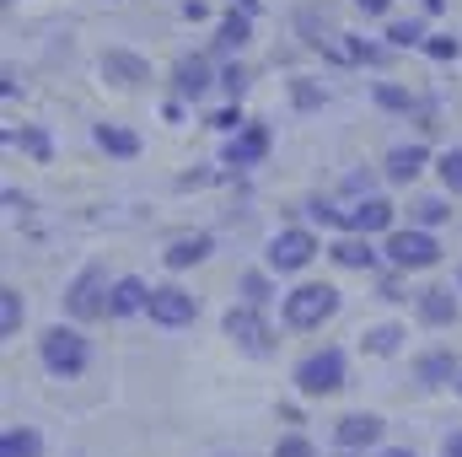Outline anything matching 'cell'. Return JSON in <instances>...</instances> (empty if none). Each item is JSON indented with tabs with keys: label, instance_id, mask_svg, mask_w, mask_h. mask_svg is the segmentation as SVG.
Masks as SVG:
<instances>
[{
	"label": "cell",
	"instance_id": "25",
	"mask_svg": "<svg viewBox=\"0 0 462 457\" xmlns=\"http://www.w3.org/2000/svg\"><path fill=\"white\" fill-rule=\"evenodd\" d=\"M403 340H409V329H403V323H371V329L360 334V350L387 360V355H398V350H403Z\"/></svg>",
	"mask_w": 462,
	"mask_h": 457
},
{
	"label": "cell",
	"instance_id": "22",
	"mask_svg": "<svg viewBox=\"0 0 462 457\" xmlns=\"http://www.w3.org/2000/svg\"><path fill=\"white\" fill-rule=\"evenodd\" d=\"M398 49L393 43H371V38H360V33H339V60L345 65H387Z\"/></svg>",
	"mask_w": 462,
	"mask_h": 457
},
{
	"label": "cell",
	"instance_id": "39",
	"mask_svg": "<svg viewBox=\"0 0 462 457\" xmlns=\"http://www.w3.org/2000/svg\"><path fill=\"white\" fill-rule=\"evenodd\" d=\"M360 16H393V0H355Z\"/></svg>",
	"mask_w": 462,
	"mask_h": 457
},
{
	"label": "cell",
	"instance_id": "9",
	"mask_svg": "<svg viewBox=\"0 0 462 457\" xmlns=\"http://www.w3.org/2000/svg\"><path fill=\"white\" fill-rule=\"evenodd\" d=\"M210 92H221V70L210 65V54H183V60L172 65V98L205 103Z\"/></svg>",
	"mask_w": 462,
	"mask_h": 457
},
{
	"label": "cell",
	"instance_id": "36",
	"mask_svg": "<svg viewBox=\"0 0 462 457\" xmlns=\"http://www.w3.org/2000/svg\"><path fill=\"white\" fill-rule=\"evenodd\" d=\"M269 457H318V447H312V436L291 431V436H280V442H274V452H269Z\"/></svg>",
	"mask_w": 462,
	"mask_h": 457
},
{
	"label": "cell",
	"instance_id": "18",
	"mask_svg": "<svg viewBox=\"0 0 462 457\" xmlns=\"http://www.w3.org/2000/svg\"><path fill=\"white\" fill-rule=\"evenodd\" d=\"M210 253H216V237H210V231H189V237H172V242H167L162 264L178 275V269H194V264H205Z\"/></svg>",
	"mask_w": 462,
	"mask_h": 457
},
{
	"label": "cell",
	"instance_id": "29",
	"mask_svg": "<svg viewBox=\"0 0 462 457\" xmlns=\"http://www.w3.org/2000/svg\"><path fill=\"white\" fill-rule=\"evenodd\" d=\"M409 221H414V227H447V221H452V205H447V200H436V194H425V200H414V205H409Z\"/></svg>",
	"mask_w": 462,
	"mask_h": 457
},
{
	"label": "cell",
	"instance_id": "16",
	"mask_svg": "<svg viewBox=\"0 0 462 457\" xmlns=\"http://www.w3.org/2000/svg\"><path fill=\"white\" fill-rule=\"evenodd\" d=\"M462 371V360L452 350H425V355H414V387L420 393H441V387H452Z\"/></svg>",
	"mask_w": 462,
	"mask_h": 457
},
{
	"label": "cell",
	"instance_id": "5",
	"mask_svg": "<svg viewBox=\"0 0 462 457\" xmlns=\"http://www.w3.org/2000/svg\"><path fill=\"white\" fill-rule=\"evenodd\" d=\"M221 334H226L242 355H253V360H269L274 350H280V334L269 329V318H263V307H253V302H236L226 307V318H221Z\"/></svg>",
	"mask_w": 462,
	"mask_h": 457
},
{
	"label": "cell",
	"instance_id": "45",
	"mask_svg": "<svg viewBox=\"0 0 462 457\" xmlns=\"http://www.w3.org/2000/svg\"><path fill=\"white\" fill-rule=\"evenodd\" d=\"M376 457H420V452H409V447H382Z\"/></svg>",
	"mask_w": 462,
	"mask_h": 457
},
{
	"label": "cell",
	"instance_id": "46",
	"mask_svg": "<svg viewBox=\"0 0 462 457\" xmlns=\"http://www.w3.org/2000/svg\"><path fill=\"white\" fill-rule=\"evenodd\" d=\"M441 5H447V0H425V11H430V16H436V11H441Z\"/></svg>",
	"mask_w": 462,
	"mask_h": 457
},
{
	"label": "cell",
	"instance_id": "8",
	"mask_svg": "<svg viewBox=\"0 0 462 457\" xmlns=\"http://www.w3.org/2000/svg\"><path fill=\"white\" fill-rule=\"evenodd\" d=\"M269 151H274V129H269L263 118H247L236 135H226V145H221V167H231V173H253V167L269 162Z\"/></svg>",
	"mask_w": 462,
	"mask_h": 457
},
{
	"label": "cell",
	"instance_id": "4",
	"mask_svg": "<svg viewBox=\"0 0 462 457\" xmlns=\"http://www.w3.org/2000/svg\"><path fill=\"white\" fill-rule=\"evenodd\" d=\"M382 253H387V264L393 269H403V275H420V269H436L441 264V242H436V231L430 227H393L382 237Z\"/></svg>",
	"mask_w": 462,
	"mask_h": 457
},
{
	"label": "cell",
	"instance_id": "48",
	"mask_svg": "<svg viewBox=\"0 0 462 457\" xmlns=\"http://www.w3.org/2000/svg\"><path fill=\"white\" fill-rule=\"evenodd\" d=\"M452 393H457V398H462V371H457V382H452Z\"/></svg>",
	"mask_w": 462,
	"mask_h": 457
},
{
	"label": "cell",
	"instance_id": "3",
	"mask_svg": "<svg viewBox=\"0 0 462 457\" xmlns=\"http://www.w3.org/2000/svg\"><path fill=\"white\" fill-rule=\"evenodd\" d=\"M291 382H296V393H301V398H334V393H345V387H349V360H345V350H339V344L307 350V355L296 360Z\"/></svg>",
	"mask_w": 462,
	"mask_h": 457
},
{
	"label": "cell",
	"instance_id": "1",
	"mask_svg": "<svg viewBox=\"0 0 462 457\" xmlns=\"http://www.w3.org/2000/svg\"><path fill=\"white\" fill-rule=\"evenodd\" d=\"M339 307H345L339 285H328V280H301V285L280 302V318H285V329L312 334V329L334 323V318H339Z\"/></svg>",
	"mask_w": 462,
	"mask_h": 457
},
{
	"label": "cell",
	"instance_id": "13",
	"mask_svg": "<svg viewBox=\"0 0 462 457\" xmlns=\"http://www.w3.org/2000/svg\"><path fill=\"white\" fill-rule=\"evenodd\" d=\"M414 312H420L425 329H452L462 318V291L457 285H425V291L414 296Z\"/></svg>",
	"mask_w": 462,
	"mask_h": 457
},
{
	"label": "cell",
	"instance_id": "34",
	"mask_svg": "<svg viewBox=\"0 0 462 457\" xmlns=\"http://www.w3.org/2000/svg\"><path fill=\"white\" fill-rule=\"evenodd\" d=\"M247 81H253V76H247V65H242V60L221 65V98H226V103H242V98H247Z\"/></svg>",
	"mask_w": 462,
	"mask_h": 457
},
{
	"label": "cell",
	"instance_id": "31",
	"mask_svg": "<svg viewBox=\"0 0 462 457\" xmlns=\"http://www.w3.org/2000/svg\"><path fill=\"white\" fill-rule=\"evenodd\" d=\"M291 103H296L301 114H312V108H323V103H328V92H323V81L296 76V81H291Z\"/></svg>",
	"mask_w": 462,
	"mask_h": 457
},
{
	"label": "cell",
	"instance_id": "38",
	"mask_svg": "<svg viewBox=\"0 0 462 457\" xmlns=\"http://www.w3.org/2000/svg\"><path fill=\"white\" fill-rule=\"evenodd\" d=\"M247 118H242V103H226V108H216L210 114V129H221V135H236Z\"/></svg>",
	"mask_w": 462,
	"mask_h": 457
},
{
	"label": "cell",
	"instance_id": "12",
	"mask_svg": "<svg viewBox=\"0 0 462 457\" xmlns=\"http://www.w3.org/2000/svg\"><path fill=\"white\" fill-rule=\"evenodd\" d=\"M328 258H334L339 269H365V275L387 269V253H382L371 237H360V231H339V237L328 242Z\"/></svg>",
	"mask_w": 462,
	"mask_h": 457
},
{
	"label": "cell",
	"instance_id": "20",
	"mask_svg": "<svg viewBox=\"0 0 462 457\" xmlns=\"http://www.w3.org/2000/svg\"><path fill=\"white\" fill-rule=\"evenodd\" d=\"M92 140H97V151H108V156H118V162H134V156H140V135L124 129V124H108V118L92 124Z\"/></svg>",
	"mask_w": 462,
	"mask_h": 457
},
{
	"label": "cell",
	"instance_id": "26",
	"mask_svg": "<svg viewBox=\"0 0 462 457\" xmlns=\"http://www.w3.org/2000/svg\"><path fill=\"white\" fill-rule=\"evenodd\" d=\"M236 296L242 302H253V307H269L280 291H274V269L263 264V269H247V275H236Z\"/></svg>",
	"mask_w": 462,
	"mask_h": 457
},
{
	"label": "cell",
	"instance_id": "33",
	"mask_svg": "<svg viewBox=\"0 0 462 457\" xmlns=\"http://www.w3.org/2000/svg\"><path fill=\"white\" fill-rule=\"evenodd\" d=\"M436 178H441L447 194H462V145H452V151L436 156Z\"/></svg>",
	"mask_w": 462,
	"mask_h": 457
},
{
	"label": "cell",
	"instance_id": "7",
	"mask_svg": "<svg viewBox=\"0 0 462 457\" xmlns=\"http://www.w3.org/2000/svg\"><path fill=\"white\" fill-rule=\"evenodd\" d=\"M318 253H323V242H318L312 227H280L263 242V264H269L274 275H301Z\"/></svg>",
	"mask_w": 462,
	"mask_h": 457
},
{
	"label": "cell",
	"instance_id": "21",
	"mask_svg": "<svg viewBox=\"0 0 462 457\" xmlns=\"http://www.w3.org/2000/svg\"><path fill=\"white\" fill-rule=\"evenodd\" d=\"M247 43H253V16L242 5H231L221 16V27H216V54H242Z\"/></svg>",
	"mask_w": 462,
	"mask_h": 457
},
{
	"label": "cell",
	"instance_id": "23",
	"mask_svg": "<svg viewBox=\"0 0 462 457\" xmlns=\"http://www.w3.org/2000/svg\"><path fill=\"white\" fill-rule=\"evenodd\" d=\"M371 103L387 108V114H425V98L414 87H398V81H376L371 87Z\"/></svg>",
	"mask_w": 462,
	"mask_h": 457
},
{
	"label": "cell",
	"instance_id": "24",
	"mask_svg": "<svg viewBox=\"0 0 462 457\" xmlns=\"http://www.w3.org/2000/svg\"><path fill=\"white\" fill-rule=\"evenodd\" d=\"M5 145H16L22 156L32 162H54V135L43 124H22V129H5Z\"/></svg>",
	"mask_w": 462,
	"mask_h": 457
},
{
	"label": "cell",
	"instance_id": "42",
	"mask_svg": "<svg viewBox=\"0 0 462 457\" xmlns=\"http://www.w3.org/2000/svg\"><path fill=\"white\" fill-rule=\"evenodd\" d=\"M16 92H22V81H16V70H0V98H5V103H11V98H16Z\"/></svg>",
	"mask_w": 462,
	"mask_h": 457
},
{
	"label": "cell",
	"instance_id": "30",
	"mask_svg": "<svg viewBox=\"0 0 462 457\" xmlns=\"http://www.w3.org/2000/svg\"><path fill=\"white\" fill-rule=\"evenodd\" d=\"M22 318H27V307H22V291H16V285H0V334L11 340V334L22 329Z\"/></svg>",
	"mask_w": 462,
	"mask_h": 457
},
{
	"label": "cell",
	"instance_id": "15",
	"mask_svg": "<svg viewBox=\"0 0 462 457\" xmlns=\"http://www.w3.org/2000/svg\"><path fill=\"white\" fill-rule=\"evenodd\" d=\"M425 167H430V145H425V140H403V145H393V151L382 156V178L398 183V189H409Z\"/></svg>",
	"mask_w": 462,
	"mask_h": 457
},
{
	"label": "cell",
	"instance_id": "6",
	"mask_svg": "<svg viewBox=\"0 0 462 457\" xmlns=\"http://www.w3.org/2000/svg\"><path fill=\"white\" fill-rule=\"evenodd\" d=\"M108 291H114L108 269H103V264H81L76 280L65 285V318H76V323H97V318H108Z\"/></svg>",
	"mask_w": 462,
	"mask_h": 457
},
{
	"label": "cell",
	"instance_id": "11",
	"mask_svg": "<svg viewBox=\"0 0 462 457\" xmlns=\"http://www.w3.org/2000/svg\"><path fill=\"white\" fill-rule=\"evenodd\" d=\"M398 227V205L387 194H360L345 205V231H360V237H387Z\"/></svg>",
	"mask_w": 462,
	"mask_h": 457
},
{
	"label": "cell",
	"instance_id": "44",
	"mask_svg": "<svg viewBox=\"0 0 462 457\" xmlns=\"http://www.w3.org/2000/svg\"><path fill=\"white\" fill-rule=\"evenodd\" d=\"M236 5H242V11H247L253 22H258V11H263V0H236Z\"/></svg>",
	"mask_w": 462,
	"mask_h": 457
},
{
	"label": "cell",
	"instance_id": "43",
	"mask_svg": "<svg viewBox=\"0 0 462 457\" xmlns=\"http://www.w3.org/2000/svg\"><path fill=\"white\" fill-rule=\"evenodd\" d=\"M441 457H462V431H452V436L441 442Z\"/></svg>",
	"mask_w": 462,
	"mask_h": 457
},
{
	"label": "cell",
	"instance_id": "28",
	"mask_svg": "<svg viewBox=\"0 0 462 457\" xmlns=\"http://www.w3.org/2000/svg\"><path fill=\"white\" fill-rule=\"evenodd\" d=\"M0 457H43V436L32 425H11L0 436Z\"/></svg>",
	"mask_w": 462,
	"mask_h": 457
},
{
	"label": "cell",
	"instance_id": "27",
	"mask_svg": "<svg viewBox=\"0 0 462 457\" xmlns=\"http://www.w3.org/2000/svg\"><path fill=\"white\" fill-rule=\"evenodd\" d=\"M393 49H420L430 33H425V16H387V33H382Z\"/></svg>",
	"mask_w": 462,
	"mask_h": 457
},
{
	"label": "cell",
	"instance_id": "32",
	"mask_svg": "<svg viewBox=\"0 0 462 457\" xmlns=\"http://www.w3.org/2000/svg\"><path fill=\"white\" fill-rule=\"evenodd\" d=\"M301 210H307V221H312V227H334V231H345V210H339L334 200H323V194H312V200H307Z\"/></svg>",
	"mask_w": 462,
	"mask_h": 457
},
{
	"label": "cell",
	"instance_id": "40",
	"mask_svg": "<svg viewBox=\"0 0 462 457\" xmlns=\"http://www.w3.org/2000/svg\"><path fill=\"white\" fill-rule=\"evenodd\" d=\"M178 11H183V22H205V16H210V5H205V0H183Z\"/></svg>",
	"mask_w": 462,
	"mask_h": 457
},
{
	"label": "cell",
	"instance_id": "35",
	"mask_svg": "<svg viewBox=\"0 0 462 457\" xmlns=\"http://www.w3.org/2000/svg\"><path fill=\"white\" fill-rule=\"evenodd\" d=\"M430 60H441V65H452V60H462V38H452V33H430L425 43H420Z\"/></svg>",
	"mask_w": 462,
	"mask_h": 457
},
{
	"label": "cell",
	"instance_id": "14",
	"mask_svg": "<svg viewBox=\"0 0 462 457\" xmlns=\"http://www.w3.org/2000/svg\"><path fill=\"white\" fill-rule=\"evenodd\" d=\"M382 431H387V420H382V415L355 409V415H345V420H334V447H339V452H365V447H376V442H382Z\"/></svg>",
	"mask_w": 462,
	"mask_h": 457
},
{
	"label": "cell",
	"instance_id": "17",
	"mask_svg": "<svg viewBox=\"0 0 462 457\" xmlns=\"http://www.w3.org/2000/svg\"><path fill=\"white\" fill-rule=\"evenodd\" d=\"M97 70H103V81H114L124 92H134V87L151 81V60H140L134 49H108V54L97 60Z\"/></svg>",
	"mask_w": 462,
	"mask_h": 457
},
{
	"label": "cell",
	"instance_id": "41",
	"mask_svg": "<svg viewBox=\"0 0 462 457\" xmlns=\"http://www.w3.org/2000/svg\"><path fill=\"white\" fill-rule=\"evenodd\" d=\"M345 194H355V200H360V194H376V189H371V173H355L345 183Z\"/></svg>",
	"mask_w": 462,
	"mask_h": 457
},
{
	"label": "cell",
	"instance_id": "19",
	"mask_svg": "<svg viewBox=\"0 0 462 457\" xmlns=\"http://www.w3.org/2000/svg\"><path fill=\"white\" fill-rule=\"evenodd\" d=\"M151 302V285L140 275H118L114 291H108V318H140Z\"/></svg>",
	"mask_w": 462,
	"mask_h": 457
},
{
	"label": "cell",
	"instance_id": "2",
	"mask_svg": "<svg viewBox=\"0 0 462 457\" xmlns=\"http://www.w3.org/2000/svg\"><path fill=\"white\" fill-rule=\"evenodd\" d=\"M38 360H43L49 377L76 382V377L92 366V340L81 334L76 318H70V323H54V329H43V340H38Z\"/></svg>",
	"mask_w": 462,
	"mask_h": 457
},
{
	"label": "cell",
	"instance_id": "47",
	"mask_svg": "<svg viewBox=\"0 0 462 457\" xmlns=\"http://www.w3.org/2000/svg\"><path fill=\"white\" fill-rule=\"evenodd\" d=\"M452 285H457V291H462V264H457V269H452Z\"/></svg>",
	"mask_w": 462,
	"mask_h": 457
},
{
	"label": "cell",
	"instance_id": "10",
	"mask_svg": "<svg viewBox=\"0 0 462 457\" xmlns=\"http://www.w3.org/2000/svg\"><path fill=\"white\" fill-rule=\"evenodd\" d=\"M145 318L162 323V329H189L199 318V296L183 291V285H151V302H145Z\"/></svg>",
	"mask_w": 462,
	"mask_h": 457
},
{
	"label": "cell",
	"instance_id": "37",
	"mask_svg": "<svg viewBox=\"0 0 462 457\" xmlns=\"http://www.w3.org/2000/svg\"><path fill=\"white\" fill-rule=\"evenodd\" d=\"M376 296H382V302H409V296H403V269L387 264V269L376 275Z\"/></svg>",
	"mask_w": 462,
	"mask_h": 457
}]
</instances>
